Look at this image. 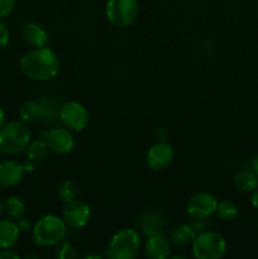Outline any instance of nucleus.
I'll list each match as a JSON object with an SVG mask.
<instances>
[{
  "instance_id": "nucleus-1",
  "label": "nucleus",
  "mask_w": 258,
  "mask_h": 259,
  "mask_svg": "<svg viewBox=\"0 0 258 259\" xmlns=\"http://www.w3.org/2000/svg\"><path fill=\"white\" fill-rule=\"evenodd\" d=\"M20 71L25 77L37 82H46L57 76L60 60L52 50L38 47L23 55L19 62Z\"/></svg>"
},
{
  "instance_id": "nucleus-2",
  "label": "nucleus",
  "mask_w": 258,
  "mask_h": 259,
  "mask_svg": "<svg viewBox=\"0 0 258 259\" xmlns=\"http://www.w3.org/2000/svg\"><path fill=\"white\" fill-rule=\"evenodd\" d=\"M67 225L65 220L53 214L45 215L34 224L32 229L33 242L39 247H52L65 239Z\"/></svg>"
},
{
  "instance_id": "nucleus-3",
  "label": "nucleus",
  "mask_w": 258,
  "mask_h": 259,
  "mask_svg": "<svg viewBox=\"0 0 258 259\" xmlns=\"http://www.w3.org/2000/svg\"><path fill=\"white\" fill-rule=\"evenodd\" d=\"M30 142V131L22 120H10L0 129V151L8 156L22 153Z\"/></svg>"
},
{
  "instance_id": "nucleus-4",
  "label": "nucleus",
  "mask_w": 258,
  "mask_h": 259,
  "mask_svg": "<svg viewBox=\"0 0 258 259\" xmlns=\"http://www.w3.org/2000/svg\"><path fill=\"white\" fill-rule=\"evenodd\" d=\"M141 250L139 234L134 229H123L114 234L105 249V255L110 259H134Z\"/></svg>"
},
{
  "instance_id": "nucleus-5",
  "label": "nucleus",
  "mask_w": 258,
  "mask_h": 259,
  "mask_svg": "<svg viewBox=\"0 0 258 259\" xmlns=\"http://www.w3.org/2000/svg\"><path fill=\"white\" fill-rule=\"evenodd\" d=\"M191 248L192 254L197 259H220L227 252V242L219 233L204 230L196 234Z\"/></svg>"
},
{
  "instance_id": "nucleus-6",
  "label": "nucleus",
  "mask_w": 258,
  "mask_h": 259,
  "mask_svg": "<svg viewBox=\"0 0 258 259\" xmlns=\"http://www.w3.org/2000/svg\"><path fill=\"white\" fill-rule=\"evenodd\" d=\"M139 13L138 0H108L105 7L106 19L116 28L133 24Z\"/></svg>"
},
{
  "instance_id": "nucleus-7",
  "label": "nucleus",
  "mask_w": 258,
  "mask_h": 259,
  "mask_svg": "<svg viewBox=\"0 0 258 259\" xmlns=\"http://www.w3.org/2000/svg\"><path fill=\"white\" fill-rule=\"evenodd\" d=\"M60 120L67 129L81 132L88 126L90 121L89 111L77 101H67L60 108Z\"/></svg>"
},
{
  "instance_id": "nucleus-8",
  "label": "nucleus",
  "mask_w": 258,
  "mask_h": 259,
  "mask_svg": "<svg viewBox=\"0 0 258 259\" xmlns=\"http://www.w3.org/2000/svg\"><path fill=\"white\" fill-rule=\"evenodd\" d=\"M34 164L28 159L24 164L18 163L14 159H4L0 162V187L9 189L22 181L25 171H33Z\"/></svg>"
},
{
  "instance_id": "nucleus-9",
  "label": "nucleus",
  "mask_w": 258,
  "mask_h": 259,
  "mask_svg": "<svg viewBox=\"0 0 258 259\" xmlns=\"http://www.w3.org/2000/svg\"><path fill=\"white\" fill-rule=\"evenodd\" d=\"M218 207V200L209 192H197L189 199L186 209L189 215L199 220L207 219L215 214Z\"/></svg>"
},
{
  "instance_id": "nucleus-10",
  "label": "nucleus",
  "mask_w": 258,
  "mask_h": 259,
  "mask_svg": "<svg viewBox=\"0 0 258 259\" xmlns=\"http://www.w3.org/2000/svg\"><path fill=\"white\" fill-rule=\"evenodd\" d=\"M43 139L47 144L48 149L56 154H67L75 147V141L70 129L53 128L51 131L42 132Z\"/></svg>"
},
{
  "instance_id": "nucleus-11",
  "label": "nucleus",
  "mask_w": 258,
  "mask_h": 259,
  "mask_svg": "<svg viewBox=\"0 0 258 259\" xmlns=\"http://www.w3.org/2000/svg\"><path fill=\"white\" fill-rule=\"evenodd\" d=\"M91 218V209L86 202L81 200H72V201L65 204L62 211V219L65 220L66 225L73 229L83 228Z\"/></svg>"
},
{
  "instance_id": "nucleus-12",
  "label": "nucleus",
  "mask_w": 258,
  "mask_h": 259,
  "mask_svg": "<svg viewBox=\"0 0 258 259\" xmlns=\"http://www.w3.org/2000/svg\"><path fill=\"white\" fill-rule=\"evenodd\" d=\"M175 151L171 144L166 142H157L147 152L146 162L153 171H162L171 164Z\"/></svg>"
},
{
  "instance_id": "nucleus-13",
  "label": "nucleus",
  "mask_w": 258,
  "mask_h": 259,
  "mask_svg": "<svg viewBox=\"0 0 258 259\" xmlns=\"http://www.w3.org/2000/svg\"><path fill=\"white\" fill-rule=\"evenodd\" d=\"M139 228L147 238L162 234L166 228V219L161 212L148 211L139 220Z\"/></svg>"
},
{
  "instance_id": "nucleus-14",
  "label": "nucleus",
  "mask_w": 258,
  "mask_h": 259,
  "mask_svg": "<svg viewBox=\"0 0 258 259\" xmlns=\"http://www.w3.org/2000/svg\"><path fill=\"white\" fill-rule=\"evenodd\" d=\"M144 253L149 259H167L171 254V245L162 234L152 235L147 239Z\"/></svg>"
},
{
  "instance_id": "nucleus-15",
  "label": "nucleus",
  "mask_w": 258,
  "mask_h": 259,
  "mask_svg": "<svg viewBox=\"0 0 258 259\" xmlns=\"http://www.w3.org/2000/svg\"><path fill=\"white\" fill-rule=\"evenodd\" d=\"M20 230L17 222L10 219H0V249L12 248L19 239Z\"/></svg>"
},
{
  "instance_id": "nucleus-16",
  "label": "nucleus",
  "mask_w": 258,
  "mask_h": 259,
  "mask_svg": "<svg viewBox=\"0 0 258 259\" xmlns=\"http://www.w3.org/2000/svg\"><path fill=\"white\" fill-rule=\"evenodd\" d=\"M23 37L25 42L33 47H45L48 42V33L38 23H27L23 28Z\"/></svg>"
},
{
  "instance_id": "nucleus-17",
  "label": "nucleus",
  "mask_w": 258,
  "mask_h": 259,
  "mask_svg": "<svg viewBox=\"0 0 258 259\" xmlns=\"http://www.w3.org/2000/svg\"><path fill=\"white\" fill-rule=\"evenodd\" d=\"M39 104L42 106V120L40 121H43L45 124H51L60 119L61 104L56 96H43L39 100Z\"/></svg>"
},
{
  "instance_id": "nucleus-18",
  "label": "nucleus",
  "mask_w": 258,
  "mask_h": 259,
  "mask_svg": "<svg viewBox=\"0 0 258 259\" xmlns=\"http://www.w3.org/2000/svg\"><path fill=\"white\" fill-rule=\"evenodd\" d=\"M233 185L240 192H252L258 187V176L252 169H242L234 176Z\"/></svg>"
},
{
  "instance_id": "nucleus-19",
  "label": "nucleus",
  "mask_w": 258,
  "mask_h": 259,
  "mask_svg": "<svg viewBox=\"0 0 258 259\" xmlns=\"http://www.w3.org/2000/svg\"><path fill=\"white\" fill-rule=\"evenodd\" d=\"M18 114H19L20 120L24 123H37L42 120V106L39 101H25L19 108Z\"/></svg>"
},
{
  "instance_id": "nucleus-20",
  "label": "nucleus",
  "mask_w": 258,
  "mask_h": 259,
  "mask_svg": "<svg viewBox=\"0 0 258 259\" xmlns=\"http://www.w3.org/2000/svg\"><path fill=\"white\" fill-rule=\"evenodd\" d=\"M195 237H196V233H195L194 228L190 227V225L182 224L172 232L171 242L176 247H186V245L191 244Z\"/></svg>"
},
{
  "instance_id": "nucleus-21",
  "label": "nucleus",
  "mask_w": 258,
  "mask_h": 259,
  "mask_svg": "<svg viewBox=\"0 0 258 259\" xmlns=\"http://www.w3.org/2000/svg\"><path fill=\"white\" fill-rule=\"evenodd\" d=\"M4 212L8 219L18 222L25 215V204L18 196H10L4 202Z\"/></svg>"
},
{
  "instance_id": "nucleus-22",
  "label": "nucleus",
  "mask_w": 258,
  "mask_h": 259,
  "mask_svg": "<svg viewBox=\"0 0 258 259\" xmlns=\"http://www.w3.org/2000/svg\"><path fill=\"white\" fill-rule=\"evenodd\" d=\"M25 149H27L28 159L30 162H33V163H39V162L45 161L48 151H50L47 144H46L45 139H34V141H30Z\"/></svg>"
},
{
  "instance_id": "nucleus-23",
  "label": "nucleus",
  "mask_w": 258,
  "mask_h": 259,
  "mask_svg": "<svg viewBox=\"0 0 258 259\" xmlns=\"http://www.w3.org/2000/svg\"><path fill=\"white\" fill-rule=\"evenodd\" d=\"M218 217L224 222H232L239 214V209H238L237 204L230 200H223V201L218 202L217 211Z\"/></svg>"
},
{
  "instance_id": "nucleus-24",
  "label": "nucleus",
  "mask_w": 258,
  "mask_h": 259,
  "mask_svg": "<svg viewBox=\"0 0 258 259\" xmlns=\"http://www.w3.org/2000/svg\"><path fill=\"white\" fill-rule=\"evenodd\" d=\"M78 196V186L75 184L72 180H66L61 184L60 189H58V197L63 204L72 201V200L77 199Z\"/></svg>"
},
{
  "instance_id": "nucleus-25",
  "label": "nucleus",
  "mask_w": 258,
  "mask_h": 259,
  "mask_svg": "<svg viewBox=\"0 0 258 259\" xmlns=\"http://www.w3.org/2000/svg\"><path fill=\"white\" fill-rule=\"evenodd\" d=\"M78 253L76 248L71 243L65 242L56 250V258L57 259H75L77 258Z\"/></svg>"
},
{
  "instance_id": "nucleus-26",
  "label": "nucleus",
  "mask_w": 258,
  "mask_h": 259,
  "mask_svg": "<svg viewBox=\"0 0 258 259\" xmlns=\"http://www.w3.org/2000/svg\"><path fill=\"white\" fill-rule=\"evenodd\" d=\"M17 0H0V18H5L14 10Z\"/></svg>"
},
{
  "instance_id": "nucleus-27",
  "label": "nucleus",
  "mask_w": 258,
  "mask_h": 259,
  "mask_svg": "<svg viewBox=\"0 0 258 259\" xmlns=\"http://www.w3.org/2000/svg\"><path fill=\"white\" fill-rule=\"evenodd\" d=\"M9 38H10L9 29H8V27L4 24V23L0 22V48L5 47V46L9 43Z\"/></svg>"
},
{
  "instance_id": "nucleus-28",
  "label": "nucleus",
  "mask_w": 258,
  "mask_h": 259,
  "mask_svg": "<svg viewBox=\"0 0 258 259\" xmlns=\"http://www.w3.org/2000/svg\"><path fill=\"white\" fill-rule=\"evenodd\" d=\"M0 259H19V254L12 248H2L0 249Z\"/></svg>"
},
{
  "instance_id": "nucleus-29",
  "label": "nucleus",
  "mask_w": 258,
  "mask_h": 259,
  "mask_svg": "<svg viewBox=\"0 0 258 259\" xmlns=\"http://www.w3.org/2000/svg\"><path fill=\"white\" fill-rule=\"evenodd\" d=\"M17 224H18V228H19L20 232H28V230L30 229V222L29 220L24 219V218H22L20 220H18Z\"/></svg>"
},
{
  "instance_id": "nucleus-30",
  "label": "nucleus",
  "mask_w": 258,
  "mask_h": 259,
  "mask_svg": "<svg viewBox=\"0 0 258 259\" xmlns=\"http://www.w3.org/2000/svg\"><path fill=\"white\" fill-rule=\"evenodd\" d=\"M250 204H252L253 207L258 209V187L252 191V196H250Z\"/></svg>"
},
{
  "instance_id": "nucleus-31",
  "label": "nucleus",
  "mask_w": 258,
  "mask_h": 259,
  "mask_svg": "<svg viewBox=\"0 0 258 259\" xmlns=\"http://www.w3.org/2000/svg\"><path fill=\"white\" fill-rule=\"evenodd\" d=\"M250 169L258 176V154L253 157L252 161H250Z\"/></svg>"
},
{
  "instance_id": "nucleus-32",
  "label": "nucleus",
  "mask_w": 258,
  "mask_h": 259,
  "mask_svg": "<svg viewBox=\"0 0 258 259\" xmlns=\"http://www.w3.org/2000/svg\"><path fill=\"white\" fill-rule=\"evenodd\" d=\"M5 124V113L4 110H3V108H0V129H2V126Z\"/></svg>"
},
{
  "instance_id": "nucleus-33",
  "label": "nucleus",
  "mask_w": 258,
  "mask_h": 259,
  "mask_svg": "<svg viewBox=\"0 0 258 259\" xmlns=\"http://www.w3.org/2000/svg\"><path fill=\"white\" fill-rule=\"evenodd\" d=\"M86 259H90V258H96V259H100L101 258V255H99V254H88L85 257Z\"/></svg>"
},
{
  "instance_id": "nucleus-34",
  "label": "nucleus",
  "mask_w": 258,
  "mask_h": 259,
  "mask_svg": "<svg viewBox=\"0 0 258 259\" xmlns=\"http://www.w3.org/2000/svg\"><path fill=\"white\" fill-rule=\"evenodd\" d=\"M3 211H4V204H3L2 200H0V215L3 214Z\"/></svg>"
}]
</instances>
